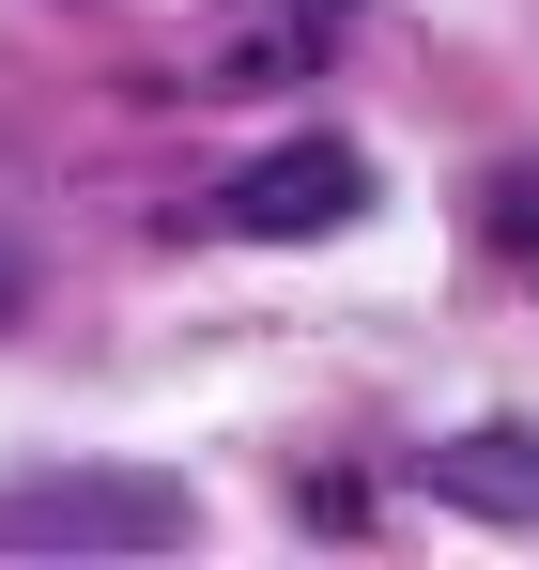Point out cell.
<instances>
[{
  "label": "cell",
  "mask_w": 539,
  "mask_h": 570,
  "mask_svg": "<svg viewBox=\"0 0 539 570\" xmlns=\"http://www.w3.org/2000/svg\"><path fill=\"white\" fill-rule=\"evenodd\" d=\"M185 524V478H139V463H47L0 493V556H170Z\"/></svg>",
  "instance_id": "cell-1"
},
{
  "label": "cell",
  "mask_w": 539,
  "mask_h": 570,
  "mask_svg": "<svg viewBox=\"0 0 539 570\" xmlns=\"http://www.w3.org/2000/svg\"><path fill=\"white\" fill-rule=\"evenodd\" d=\"M355 200H370V170L340 155V139H277L263 170H232V186H216V216H232L247 247H308V232H340Z\"/></svg>",
  "instance_id": "cell-2"
},
{
  "label": "cell",
  "mask_w": 539,
  "mask_h": 570,
  "mask_svg": "<svg viewBox=\"0 0 539 570\" xmlns=\"http://www.w3.org/2000/svg\"><path fill=\"white\" fill-rule=\"evenodd\" d=\"M340 31H355V0H216V94H293V78H324Z\"/></svg>",
  "instance_id": "cell-3"
},
{
  "label": "cell",
  "mask_w": 539,
  "mask_h": 570,
  "mask_svg": "<svg viewBox=\"0 0 539 570\" xmlns=\"http://www.w3.org/2000/svg\"><path fill=\"white\" fill-rule=\"evenodd\" d=\"M416 478L448 493L462 524H539V432H509V416H493V432H448Z\"/></svg>",
  "instance_id": "cell-4"
},
{
  "label": "cell",
  "mask_w": 539,
  "mask_h": 570,
  "mask_svg": "<svg viewBox=\"0 0 539 570\" xmlns=\"http://www.w3.org/2000/svg\"><path fill=\"white\" fill-rule=\"evenodd\" d=\"M0 308H16V263H0Z\"/></svg>",
  "instance_id": "cell-5"
}]
</instances>
